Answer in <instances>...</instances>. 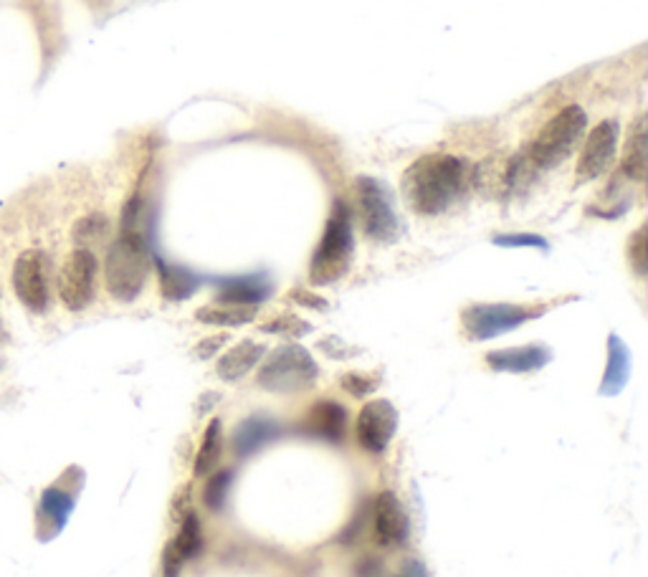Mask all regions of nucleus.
<instances>
[{"label": "nucleus", "instance_id": "nucleus-6", "mask_svg": "<svg viewBox=\"0 0 648 577\" xmlns=\"http://www.w3.org/2000/svg\"><path fill=\"white\" fill-rule=\"evenodd\" d=\"M319 378V367L314 357L299 345L276 347L261 365L256 383L259 388L276 395H292L309 390Z\"/></svg>", "mask_w": 648, "mask_h": 577}, {"label": "nucleus", "instance_id": "nucleus-8", "mask_svg": "<svg viewBox=\"0 0 648 577\" xmlns=\"http://www.w3.org/2000/svg\"><path fill=\"white\" fill-rule=\"evenodd\" d=\"M84 486V471L71 466L56 484L46 486L36 507V534L41 542L56 540L64 532L76 507V494Z\"/></svg>", "mask_w": 648, "mask_h": 577}, {"label": "nucleus", "instance_id": "nucleus-22", "mask_svg": "<svg viewBox=\"0 0 648 577\" xmlns=\"http://www.w3.org/2000/svg\"><path fill=\"white\" fill-rule=\"evenodd\" d=\"M648 130H646V117H638L633 122V127L628 130L626 150H623V175L628 180H636V183H643L646 180V168H648Z\"/></svg>", "mask_w": 648, "mask_h": 577}, {"label": "nucleus", "instance_id": "nucleus-27", "mask_svg": "<svg viewBox=\"0 0 648 577\" xmlns=\"http://www.w3.org/2000/svg\"><path fill=\"white\" fill-rule=\"evenodd\" d=\"M340 385L352 395V398H365L373 395L380 388L378 373H345L340 378Z\"/></svg>", "mask_w": 648, "mask_h": 577}, {"label": "nucleus", "instance_id": "nucleus-3", "mask_svg": "<svg viewBox=\"0 0 648 577\" xmlns=\"http://www.w3.org/2000/svg\"><path fill=\"white\" fill-rule=\"evenodd\" d=\"M352 256H355V241H352L350 208H347L345 200H335L327 226H324L322 241L312 254L309 281L314 286L337 284L350 271Z\"/></svg>", "mask_w": 648, "mask_h": 577}, {"label": "nucleus", "instance_id": "nucleus-1", "mask_svg": "<svg viewBox=\"0 0 648 577\" xmlns=\"http://www.w3.org/2000/svg\"><path fill=\"white\" fill-rule=\"evenodd\" d=\"M471 168L464 157L423 155L403 173V198L418 216L436 218L451 211L466 195Z\"/></svg>", "mask_w": 648, "mask_h": 577}, {"label": "nucleus", "instance_id": "nucleus-31", "mask_svg": "<svg viewBox=\"0 0 648 577\" xmlns=\"http://www.w3.org/2000/svg\"><path fill=\"white\" fill-rule=\"evenodd\" d=\"M104 231H107V221L94 216V218H87V221H81L79 226H76V238H79L81 243V241H89V238L104 236Z\"/></svg>", "mask_w": 648, "mask_h": 577}, {"label": "nucleus", "instance_id": "nucleus-24", "mask_svg": "<svg viewBox=\"0 0 648 577\" xmlns=\"http://www.w3.org/2000/svg\"><path fill=\"white\" fill-rule=\"evenodd\" d=\"M221 456H223V426L218 418H213V421L208 423L206 433H203V443H200L198 448V456H195L193 476L203 479V476L211 474V471L218 466V461H221Z\"/></svg>", "mask_w": 648, "mask_h": 577}, {"label": "nucleus", "instance_id": "nucleus-11", "mask_svg": "<svg viewBox=\"0 0 648 577\" xmlns=\"http://www.w3.org/2000/svg\"><path fill=\"white\" fill-rule=\"evenodd\" d=\"M618 140H621V125L616 119H603L588 132V140L580 152L578 170H575L578 185L598 180L605 170L611 168L613 160H616Z\"/></svg>", "mask_w": 648, "mask_h": 577}, {"label": "nucleus", "instance_id": "nucleus-13", "mask_svg": "<svg viewBox=\"0 0 648 577\" xmlns=\"http://www.w3.org/2000/svg\"><path fill=\"white\" fill-rule=\"evenodd\" d=\"M203 547H206V540H203L200 519L193 512H188L185 517H180L178 534L165 545V552H162V575L180 577L183 567L190 560H195L203 552Z\"/></svg>", "mask_w": 648, "mask_h": 577}, {"label": "nucleus", "instance_id": "nucleus-2", "mask_svg": "<svg viewBox=\"0 0 648 577\" xmlns=\"http://www.w3.org/2000/svg\"><path fill=\"white\" fill-rule=\"evenodd\" d=\"M150 269L152 254L145 233V221H142V200L132 198L125 208L122 231L109 246L107 261H104L107 292L117 302H135L142 289H145Z\"/></svg>", "mask_w": 648, "mask_h": 577}, {"label": "nucleus", "instance_id": "nucleus-19", "mask_svg": "<svg viewBox=\"0 0 648 577\" xmlns=\"http://www.w3.org/2000/svg\"><path fill=\"white\" fill-rule=\"evenodd\" d=\"M631 380V350L623 345L618 335H608V360H605V373L600 380L598 393L603 398H616Z\"/></svg>", "mask_w": 648, "mask_h": 577}, {"label": "nucleus", "instance_id": "nucleus-16", "mask_svg": "<svg viewBox=\"0 0 648 577\" xmlns=\"http://www.w3.org/2000/svg\"><path fill=\"white\" fill-rule=\"evenodd\" d=\"M552 360V352L542 345H522V347H507V350L486 352L484 362L494 373H514L527 375L537 373L547 362Z\"/></svg>", "mask_w": 648, "mask_h": 577}, {"label": "nucleus", "instance_id": "nucleus-12", "mask_svg": "<svg viewBox=\"0 0 648 577\" xmlns=\"http://www.w3.org/2000/svg\"><path fill=\"white\" fill-rule=\"evenodd\" d=\"M357 443L368 453H385L398 431V410L390 400L378 398L362 405L357 413Z\"/></svg>", "mask_w": 648, "mask_h": 577}, {"label": "nucleus", "instance_id": "nucleus-29", "mask_svg": "<svg viewBox=\"0 0 648 577\" xmlns=\"http://www.w3.org/2000/svg\"><path fill=\"white\" fill-rule=\"evenodd\" d=\"M494 246L502 249H540L547 251V241L537 233H499L494 236Z\"/></svg>", "mask_w": 648, "mask_h": 577}, {"label": "nucleus", "instance_id": "nucleus-21", "mask_svg": "<svg viewBox=\"0 0 648 577\" xmlns=\"http://www.w3.org/2000/svg\"><path fill=\"white\" fill-rule=\"evenodd\" d=\"M152 264L157 269V279H160V292L162 297L170 302H183L190 299L200 286V276H195L193 271L183 269V266L168 264L160 256H152Z\"/></svg>", "mask_w": 648, "mask_h": 577}, {"label": "nucleus", "instance_id": "nucleus-4", "mask_svg": "<svg viewBox=\"0 0 648 577\" xmlns=\"http://www.w3.org/2000/svg\"><path fill=\"white\" fill-rule=\"evenodd\" d=\"M552 304L532 302V304H469L461 309V327H464L466 340L486 342L494 337H502L507 332H514L522 324L535 322L542 314L550 312Z\"/></svg>", "mask_w": 648, "mask_h": 577}, {"label": "nucleus", "instance_id": "nucleus-9", "mask_svg": "<svg viewBox=\"0 0 648 577\" xmlns=\"http://www.w3.org/2000/svg\"><path fill=\"white\" fill-rule=\"evenodd\" d=\"M99 261L92 249L79 246L66 256L59 271V297L69 312H81L94 302Z\"/></svg>", "mask_w": 648, "mask_h": 577}, {"label": "nucleus", "instance_id": "nucleus-30", "mask_svg": "<svg viewBox=\"0 0 648 577\" xmlns=\"http://www.w3.org/2000/svg\"><path fill=\"white\" fill-rule=\"evenodd\" d=\"M319 350H324L330 357H335V360H345V357H355L357 347H350L345 345V342L340 340V337H327V340L319 342Z\"/></svg>", "mask_w": 648, "mask_h": 577}, {"label": "nucleus", "instance_id": "nucleus-18", "mask_svg": "<svg viewBox=\"0 0 648 577\" xmlns=\"http://www.w3.org/2000/svg\"><path fill=\"white\" fill-rule=\"evenodd\" d=\"M271 297V281L264 274L231 276L218 281V304H241V307H259V302Z\"/></svg>", "mask_w": 648, "mask_h": 577}, {"label": "nucleus", "instance_id": "nucleus-17", "mask_svg": "<svg viewBox=\"0 0 648 577\" xmlns=\"http://www.w3.org/2000/svg\"><path fill=\"white\" fill-rule=\"evenodd\" d=\"M281 436V423H276L269 416H251L236 423L231 436L233 453L238 459H251L254 453L274 443Z\"/></svg>", "mask_w": 648, "mask_h": 577}, {"label": "nucleus", "instance_id": "nucleus-7", "mask_svg": "<svg viewBox=\"0 0 648 577\" xmlns=\"http://www.w3.org/2000/svg\"><path fill=\"white\" fill-rule=\"evenodd\" d=\"M357 213L362 231L375 243H395L400 238V221L395 213L390 190L375 178H357Z\"/></svg>", "mask_w": 648, "mask_h": 577}, {"label": "nucleus", "instance_id": "nucleus-10", "mask_svg": "<svg viewBox=\"0 0 648 577\" xmlns=\"http://www.w3.org/2000/svg\"><path fill=\"white\" fill-rule=\"evenodd\" d=\"M13 289L23 307L44 314L51 304V261L44 251L31 249L18 256L13 266Z\"/></svg>", "mask_w": 648, "mask_h": 577}, {"label": "nucleus", "instance_id": "nucleus-23", "mask_svg": "<svg viewBox=\"0 0 648 577\" xmlns=\"http://www.w3.org/2000/svg\"><path fill=\"white\" fill-rule=\"evenodd\" d=\"M259 314V307H241V304H213V307H200L195 319L213 327H241L251 324Z\"/></svg>", "mask_w": 648, "mask_h": 577}, {"label": "nucleus", "instance_id": "nucleus-32", "mask_svg": "<svg viewBox=\"0 0 648 577\" xmlns=\"http://www.w3.org/2000/svg\"><path fill=\"white\" fill-rule=\"evenodd\" d=\"M228 342V335H216V337H208V340H200L198 347H195V357L198 360H208V357L218 355V350H221L223 345Z\"/></svg>", "mask_w": 648, "mask_h": 577}, {"label": "nucleus", "instance_id": "nucleus-28", "mask_svg": "<svg viewBox=\"0 0 648 577\" xmlns=\"http://www.w3.org/2000/svg\"><path fill=\"white\" fill-rule=\"evenodd\" d=\"M264 332H271V335H284V337H302L307 332H312V324L304 322V319L294 317V314H279L276 319H271L269 324H264Z\"/></svg>", "mask_w": 648, "mask_h": 577}, {"label": "nucleus", "instance_id": "nucleus-5", "mask_svg": "<svg viewBox=\"0 0 648 577\" xmlns=\"http://www.w3.org/2000/svg\"><path fill=\"white\" fill-rule=\"evenodd\" d=\"M588 130V114L578 104H567L565 109L555 114L540 130V135L532 142L530 162L535 170H552L567 160V155L578 147Z\"/></svg>", "mask_w": 648, "mask_h": 577}, {"label": "nucleus", "instance_id": "nucleus-15", "mask_svg": "<svg viewBox=\"0 0 648 577\" xmlns=\"http://www.w3.org/2000/svg\"><path fill=\"white\" fill-rule=\"evenodd\" d=\"M302 436L342 443L347 436V408H342L335 400H317L302 421Z\"/></svg>", "mask_w": 648, "mask_h": 577}, {"label": "nucleus", "instance_id": "nucleus-14", "mask_svg": "<svg viewBox=\"0 0 648 577\" xmlns=\"http://www.w3.org/2000/svg\"><path fill=\"white\" fill-rule=\"evenodd\" d=\"M373 522L375 537L380 545L398 547L411 537V517L405 512L403 502L395 491H380L373 502Z\"/></svg>", "mask_w": 648, "mask_h": 577}, {"label": "nucleus", "instance_id": "nucleus-25", "mask_svg": "<svg viewBox=\"0 0 648 577\" xmlns=\"http://www.w3.org/2000/svg\"><path fill=\"white\" fill-rule=\"evenodd\" d=\"M233 484V471L223 469L216 471V474H208L206 486H203V504H206L211 512H223L228 502V491H231Z\"/></svg>", "mask_w": 648, "mask_h": 577}, {"label": "nucleus", "instance_id": "nucleus-20", "mask_svg": "<svg viewBox=\"0 0 648 577\" xmlns=\"http://www.w3.org/2000/svg\"><path fill=\"white\" fill-rule=\"evenodd\" d=\"M266 347L261 342L254 340H243L238 345H233L231 350L223 352L221 360L216 362V375L226 383H238L241 378L254 370L261 360H264Z\"/></svg>", "mask_w": 648, "mask_h": 577}, {"label": "nucleus", "instance_id": "nucleus-33", "mask_svg": "<svg viewBox=\"0 0 648 577\" xmlns=\"http://www.w3.org/2000/svg\"><path fill=\"white\" fill-rule=\"evenodd\" d=\"M289 297H292L297 304H302V307L327 309V302H324L322 297H317V294H312V292H304V289H292V294H289Z\"/></svg>", "mask_w": 648, "mask_h": 577}, {"label": "nucleus", "instance_id": "nucleus-26", "mask_svg": "<svg viewBox=\"0 0 648 577\" xmlns=\"http://www.w3.org/2000/svg\"><path fill=\"white\" fill-rule=\"evenodd\" d=\"M628 261L631 269L636 271L638 279H643L648 271V228L641 226L628 241Z\"/></svg>", "mask_w": 648, "mask_h": 577}, {"label": "nucleus", "instance_id": "nucleus-34", "mask_svg": "<svg viewBox=\"0 0 648 577\" xmlns=\"http://www.w3.org/2000/svg\"><path fill=\"white\" fill-rule=\"evenodd\" d=\"M398 577H428V567L421 560H416V557H411V560L403 562Z\"/></svg>", "mask_w": 648, "mask_h": 577}]
</instances>
